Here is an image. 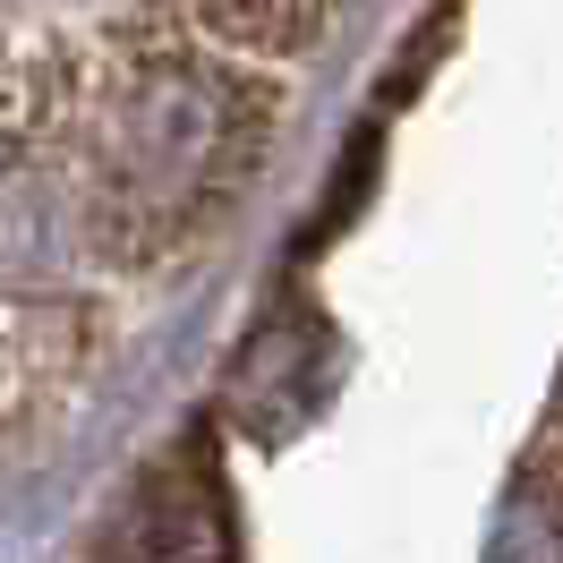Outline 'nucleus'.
<instances>
[{
	"label": "nucleus",
	"mask_w": 563,
	"mask_h": 563,
	"mask_svg": "<svg viewBox=\"0 0 563 563\" xmlns=\"http://www.w3.org/2000/svg\"><path fill=\"white\" fill-rule=\"evenodd\" d=\"M111 563H231V504L213 478V453L179 444L154 461L111 529Z\"/></svg>",
	"instance_id": "obj_1"
}]
</instances>
